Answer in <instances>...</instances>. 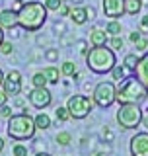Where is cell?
<instances>
[{"instance_id": "7", "label": "cell", "mask_w": 148, "mask_h": 156, "mask_svg": "<svg viewBox=\"0 0 148 156\" xmlns=\"http://www.w3.org/2000/svg\"><path fill=\"white\" fill-rule=\"evenodd\" d=\"M68 111L74 119H84V117L90 115V111L93 109V100H90L88 96H70L68 98Z\"/></svg>"}, {"instance_id": "23", "label": "cell", "mask_w": 148, "mask_h": 156, "mask_svg": "<svg viewBox=\"0 0 148 156\" xmlns=\"http://www.w3.org/2000/svg\"><path fill=\"white\" fill-rule=\"evenodd\" d=\"M61 72H62L65 76H72L74 72H76V65H74V62H70V61L62 62V68H61Z\"/></svg>"}, {"instance_id": "38", "label": "cell", "mask_w": 148, "mask_h": 156, "mask_svg": "<svg viewBox=\"0 0 148 156\" xmlns=\"http://www.w3.org/2000/svg\"><path fill=\"white\" fill-rule=\"evenodd\" d=\"M22 6H23V2H22V0H16V4L12 6V10H14V12H18V10L22 8Z\"/></svg>"}, {"instance_id": "4", "label": "cell", "mask_w": 148, "mask_h": 156, "mask_svg": "<svg viewBox=\"0 0 148 156\" xmlns=\"http://www.w3.org/2000/svg\"><path fill=\"white\" fill-rule=\"evenodd\" d=\"M35 121L31 119L27 113H19V115H12L8 119V135L14 140H27L35 135Z\"/></svg>"}, {"instance_id": "1", "label": "cell", "mask_w": 148, "mask_h": 156, "mask_svg": "<svg viewBox=\"0 0 148 156\" xmlns=\"http://www.w3.org/2000/svg\"><path fill=\"white\" fill-rule=\"evenodd\" d=\"M47 12L45 4L39 0H31V2H23V6L18 10V26L26 31H37L43 27L47 22Z\"/></svg>"}, {"instance_id": "36", "label": "cell", "mask_w": 148, "mask_h": 156, "mask_svg": "<svg viewBox=\"0 0 148 156\" xmlns=\"http://www.w3.org/2000/svg\"><path fill=\"white\" fill-rule=\"evenodd\" d=\"M58 12H61L62 16H68V14H70V8H68L66 4H62V6H61V10H58Z\"/></svg>"}, {"instance_id": "47", "label": "cell", "mask_w": 148, "mask_h": 156, "mask_svg": "<svg viewBox=\"0 0 148 156\" xmlns=\"http://www.w3.org/2000/svg\"><path fill=\"white\" fill-rule=\"evenodd\" d=\"M43 2H45V0H43Z\"/></svg>"}, {"instance_id": "25", "label": "cell", "mask_w": 148, "mask_h": 156, "mask_svg": "<svg viewBox=\"0 0 148 156\" xmlns=\"http://www.w3.org/2000/svg\"><path fill=\"white\" fill-rule=\"evenodd\" d=\"M43 4H45V8L51 10V12H58L61 6H62V0H45Z\"/></svg>"}, {"instance_id": "17", "label": "cell", "mask_w": 148, "mask_h": 156, "mask_svg": "<svg viewBox=\"0 0 148 156\" xmlns=\"http://www.w3.org/2000/svg\"><path fill=\"white\" fill-rule=\"evenodd\" d=\"M142 8V0H125V14L136 16Z\"/></svg>"}, {"instance_id": "39", "label": "cell", "mask_w": 148, "mask_h": 156, "mask_svg": "<svg viewBox=\"0 0 148 156\" xmlns=\"http://www.w3.org/2000/svg\"><path fill=\"white\" fill-rule=\"evenodd\" d=\"M14 104H16L18 107H22V105H23V100H19V98H18V100H16V101H14Z\"/></svg>"}, {"instance_id": "9", "label": "cell", "mask_w": 148, "mask_h": 156, "mask_svg": "<svg viewBox=\"0 0 148 156\" xmlns=\"http://www.w3.org/2000/svg\"><path fill=\"white\" fill-rule=\"evenodd\" d=\"M27 100L35 109H45L47 105H51L53 98H51V92H49L47 88H33V90L29 92Z\"/></svg>"}, {"instance_id": "45", "label": "cell", "mask_w": 148, "mask_h": 156, "mask_svg": "<svg viewBox=\"0 0 148 156\" xmlns=\"http://www.w3.org/2000/svg\"><path fill=\"white\" fill-rule=\"evenodd\" d=\"M74 2H82V0H74Z\"/></svg>"}, {"instance_id": "8", "label": "cell", "mask_w": 148, "mask_h": 156, "mask_svg": "<svg viewBox=\"0 0 148 156\" xmlns=\"http://www.w3.org/2000/svg\"><path fill=\"white\" fill-rule=\"evenodd\" d=\"M2 90L8 98H16L22 92V74L19 70H10L2 80Z\"/></svg>"}, {"instance_id": "13", "label": "cell", "mask_w": 148, "mask_h": 156, "mask_svg": "<svg viewBox=\"0 0 148 156\" xmlns=\"http://www.w3.org/2000/svg\"><path fill=\"white\" fill-rule=\"evenodd\" d=\"M135 72H136V78L140 80V84L148 90V55H144V57L139 58Z\"/></svg>"}, {"instance_id": "32", "label": "cell", "mask_w": 148, "mask_h": 156, "mask_svg": "<svg viewBox=\"0 0 148 156\" xmlns=\"http://www.w3.org/2000/svg\"><path fill=\"white\" fill-rule=\"evenodd\" d=\"M0 117H8L10 119V117H12V107H8L6 104H4L2 107H0Z\"/></svg>"}, {"instance_id": "34", "label": "cell", "mask_w": 148, "mask_h": 156, "mask_svg": "<svg viewBox=\"0 0 148 156\" xmlns=\"http://www.w3.org/2000/svg\"><path fill=\"white\" fill-rule=\"evenodd\" d=\"M86 14H88V20H93V18H96V8H93V6H88L86 8Z\"/></svg>"}, {"instance_id": "22", "label": "cell", "mask_w": 148, "mask_h": 156, "mask_svg": "<svg viewBox=\"0 0 148 156\" xmlns=\"http://www.w3.org/2000/svg\"><path fill=\"white\" fill-rule=\"evenodd\" d=\"M105 31L109 33V35H119V33H121V23L117 22V20H111V22L107 23Z\"/></svg>"}, {"instance_id": "18", "label": "cell", "mask_w": 148, "mask_h": 156, "mask_svg": "<svg viewBox=\"0 0 148 156\" xmlns=\"http://www.w3.org/2000/svg\"><path fill=\"white\" fill-rule=\"evenodd\" d=\"M33 121H35L37 129H49V127H51V117H49L47 113H39Z\"/></svg>"}, {"instance_id": "43", "label": "cell", "mask_w": 148, "mask_h": 156, "mask_svg": "<svg viewBox=\"0 0 148 156\" xmlns=\"http://www.w3.org/2000/svg\"><path fill=\"white\" fill-rule=\"evenodd\" d=\"M2 80H4V74H2V70H0V86H2Z\"/></svg>"}, {"instance_id": "3", "label": "cell", "mask_w": 148, "mask_h": 156, "mask_svg": "<svg viewBox=\"0 0 148 156\" xmlns=\"http://www.w3.org/2000/svg\"><path fill=\"white\" fill-rule=\"evenodd\" d=\"M148 90L144 86L140 84L139 78H127V80H123L119 88H117V94H115V101H119V104H139L146 98Z\"/></svg>"}, {"instance_id": "33", "label": "cell", "mask_w": 148, "mask_h": 156, "mask_svg": "<svg viewBox=\"0 0 148 156\" xmlns=\"http://www.w3.org/2000/svg\"><path fill=\"white\" fill-rule=\"evenodd\" d=\"M148 31V16L142 18V23H140V33H146Z\"/></svg>"}, {"instance_id": "6", "label": "cell", "mask_w": 148, "mask_h": 156, "mask_svg": "<svg viewBox=\"0 0 148 156\" xmlns=\"http://www.w3.org/2000/svg\"><path fill=\"white\" fill-rule=\"evenodd\" d=\"M115 94H117V88L113 82H100L96 88H93V94L92 100L97 107H109L113 101H115Z\"/></svg>"}, {"instance_id": "15", "label": "cell", "mask_w": 148, "mask_h": 156, "mask_svg": "<svg viewBox=\"0 0 148 156\" xmlns=\"http://www.w3.org/2000/svg\"><path fill=\"white\" fill-rule=\"evenodd\" d=\"M70 20L76 26H84V23L88 22V14H86V8H80V6H76V8H70Z\"/></svg>"}, {"instance_id": "35", "label": "cell", "mask_w": 148, "mask_h": 156, "mask_svg": "<svg viewBox=\"0 0 148 156\" xmlns=\"http://www.w3.org/2000/svg\"><path fill=\"white\" fill-rule=\"evenodd\" d=\"M140 37H142V33H140V31H132V33H131V41H132V43H136Z\"/></svg>"}, {"instance_id": "11", "label": "cell", "mask_w": 148, "mask_h": 156, "mask_svg": "<svg viewBox=\"0 0 148 156\" xmlns=\"http://www.w3.org/2000/svg\"><path fill=\"white\" fill-rule=\"evenodd\" d=\"M132 156H148V133H139L131 139Z\"/></svg>"}, {"instance_id": "12", "label": "cell", "mask_w": 148, "mask_h": 156, "mask_svg": "<svg viewBox=\"0 0 148 156\" xmlns=\"http://www.w3.org/2000/svg\"><path fill=\"white\" fill-rule=\"evenodd\" d=\"M0 27L2 29L18 27V14L14 12V10H2V12H0Z\"/></svg>"}, {"instance_id": "26", "label": "cell", "mask_w": 148, "mask_h": 156, "mask_svg": "<svg viewBox=\"0 0 148 156\" xmlns=\"http://www.w3.org/2000/svg\"><path fill=\"white\" fill-rule=\"evenodd\" d=\"M125 70L127 68L125 66H113L111 68V76H113V80H121V78H125Z\"/></svg>"}, {"instance_id": "40", "label": "cell", "mask_w": 148, "mask_h": 156, "mask_svg": "<svg viewBox=\"0 0 148 156\" xmlns=\"http://www.w3.org/2000/svg\"><path fill=\"white\" fill-rule=\"evenodd\" d=\"M4 43V31H2V27H0V45Z\"/></svg>"}, {"instance_id": "10", "label": "cell", "mask_w": 148, "mask_h": 156, "mask_svg": "<svg viewBox=\"0 0 148 156\" xmlns=\"http://www.w3.org/2000/svg\"><path fill=\"white\" fill-rule=\"evenodd\" d=\"M101 8L109 20H117L125 14V0H103Z\"/></svg>"}, {"instance_id": "14", "label": "cell", "mask_w": 148, "mask_h": 156, "mask_svg": "<svg viewBox=\"0 0 148 156\" xmlns=\"http://www.w3.org/2000/svg\"><path fill=\"white\" fill-rule=\"evenodd\" d=\"M90 43H92V47H103L107 43V31H105V29H100V27L92 29Z\"/></svg>"}, {"instance_id": "28", "label": "cell", "mask_w": 148, "mask_h": 156, "mask_svg": "<svg viewBox=\"0 0 148 156\" xmlns=\"http://www.w3.org/2000/svg\"><path fill=\"white\" fill-rule=\"evenodd\" d=\"M12 152H14V156H27V148L23 144H16Z\"/></svg>"}, {"instance_id": "37", "label": "cell", "mask_w": 148, "mask_h": 156, "mask_svg": "<svg viewBox=\"0 0 148 156\" xmlns=\"http://www.w3.org/2000/svg\"><path fill=\"white\" fill-rule=\"evenodd\" d=\"M6 100H8V96L4 94V90H0V107H2L4 104H6Z\"/></svg>"}, {"instance_id": "46", "label": "cell", "mask_w": 148, "mask_h": 156, "mask_svg": "<svg viewBox=\"0 0 148 156\" xmlns=\"http://www.w3.org/2000/svg\"><path fill=\"white\" fill-rule=\"evenodd\" d=\"M96 156H101V154H96Z\"/></svg>"}, {"instance_id": "19", "label": "cell", "mask_w": 148, "mask_h": 156, "mask_svg": "<svg viewBox=\"0 0 148 156\" xmlns=\"http://www.w3.org/2000/svg\"><path fill=\"white\" fill-rule=\"evenodd\" d=\"M31 84L35 88H45L49 84V80H47V76L43 74V72H37V74H33V78H31Z\"/></svg>"}, {"instance_id": "20", "label": "cell", "mask_w": 148, "mask_h": 156, "mask_svg": "<svg viewBox=\"0 0 148 156\" xmlns=\"http://www.w3.org/2000/svg\"><path fill=\"white\" fill-rule=\"evenodd\" d=\"M136 62H139V57H136L135 53H131V55L125 57V62H123V66L129 68V70H135V68H136Z\"/></svg>"}, {"instance_id": "41", "label": "cell", "mask_w": 148, "mask_h": 156, "mask_svg": "<svg viewBox=\"0 0 148 156\" xmlns=\"http://www.w3.org/2000/svg\"><path fill=\"white\" fill-rule=\"evenodd\" d=\"M142 125H144L146 129H148V117H142Z\"/></svg>"}, {"instance_id": "5", "label": "cell", "mask_w": 148, "mask_h": 156, "mask_svg": "<svg viewBox=\"0 0 148 156\" xmlns=\"http://www.w3.org/2000/svg\"><path fill=\"white\" fill-rule=\"evenodd\" d=\"M117 123L123 129H135L142 123V109L139 104H123L117 111Z\"/></svg>"}, {"instance_id": "29", "label": "cell", "mask_w": 148, "mask_h": 156, "mask_svg": "<svg viewBox=\"0 0 148 156\" xmlns=\"http://www.w3.org/2000/svg\"><path fill=\"white\" fill-rule=\"evenodd\" d=\"M14 51V47H12V43H8V41H4L2 45H0V53L2 55H10V53Z\"/></svg>"}, {"instance_id": "30", "label": "cell", "mask_w": 148, "mask_h": 156, "mask_svg": "<svg viewBox=\"0 0 148 156\" xmlns=\"http://www.w3.org/2000/svg\"><path fill=\"white\" fill-rule=\"evenodd\" d=\"M45 57L49 58V61H57L58 58V51L55 47H51V49H47V53H45Z\"/></svg>"}, {"instance_id": "24", "label": "cell", "mask_w": 148, "mask_h": 156, "mask_svg": "<svg viewBox=\"0 0 148 156\" xmlns=\"http://www.w3.org/2000/svg\"><path fill=\"white\" fill-rule=\"evenodd\" d=\"M57 119H58V121H68V119H72L68 107H57Z\"/></svg>"}, {"instance_id": "27", "label": "cell", "mask_w": 148, "mask_h": 156, "mask_svg": "<svg viewBox=\"0 0 148 156\" xmlns=\"http://www.w3.org/2000/svg\"><path fill=\"white\" fill-rule=\"evenodd\" d=\"M70 140H72V136L68 135V133H58V135H57V143H58V144H68Z\"/></svg>"}, {"instance_id": "42", "label": "cell", "mask_w": 148, "mask_h": 156, "mask_svg": "<svg viewBox=\"0 0 148 156\" xmlns=\"http://www.w3.org/2000/svg\"><path fill=\"white\" fill-rule=\"evenodd\" d=\"M4 150V140H2V136H0V152Z\"/></svg>"}, {"instance_id": "31", "label": "cell", "mask_w": 148, "mask_h": 156, "mask_svg": "<svg viewBox=\"0 0 148 156\" xmlns=\"http://www.w3.org/2000/svg\"><path fill=\"white\" fill-rule=\"evenodd\" d=\"M135 47H136V51H144V49L148 47V39H144V37H140L139 41L135 43Z\"/></svg>"}, {"instance_id": "2", "label": "cell", "mask_w": 148, "mask_h": 156, "mask_svg": "<svg viewBox=\"0 0 148 156\" xmlns=\"http://www.w3.org/2000/svg\"><path fill=\"white\" fill-rule=\"evenodd\" d=\"M86 65L96 74L111 72V68L115 66V53L105 45L103 47H92L86 55Z\"/></svg>"}, {"instance_id": "44", "label": "cell", "mask_w": 148, "mask_h": 156, "mask_svg": "<svg viewBox=\"0 0 148 156\" xmlns=\"http://www.w3.org/2000/svg\"><path fill=\"white\" fill-rule=\"evenodd\" d=\"M35 156H51V154H47V152H39V154H35Z\"/></svg>"}, {"instance_id": "21", "label": "cell", "mask_w": 148, "mask_h": 156, "mask_svg": "<svg viewBox=\"0 0 148 156\" xmlns=\"http://www.w3.org/2000/svg\"><path fill=\"white\" fill-rule=\"evenodd\" d=\"M123 45H125V41H123V37H119V35H113L109 39V49L111 51H121Z\"/></svg>"}, {"instance_id": "16", "label": "cell", "mask_w": 148, "mask_h": 156, "mask_svg": "<svg viewBox=\"0 0 148 156\" xmlns=\"http://www.w3.org/2000/svg\"><path fill=\"white\" fill-rule=\"evenodd\" d=\"M43 74L47 76V80L51 82V84H58L62 72L58 70V68H55V66H45V68H43Z\"/></svg>"}]
</instances>
